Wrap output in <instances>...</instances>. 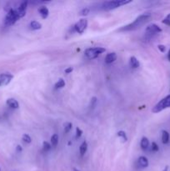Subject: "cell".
<instances>
[{"instance_id": "6da1fadb", "label": "cell", "mask_w": 170, "mask_h": 171, "mask_svg": "<svg viewBox=\"0 0 170 171\" xmlns=\"http://www.w3.org/2000/svg\"><path fill=\"white\" fill-rule=\"evenodd\" d=\"M150 18H151L150 14H143L139 15L138 18H136V19L133 22L121 28L120 31H133V30L138 29L141 28L143 25H144L146 23H148L150 20Z\"/></svg>"}, {"instance_id": "7a4b0ae2", "label": "cell", "mask_w": 170, "mask_h": 171, "mask_svg": "<svg viewBox=\"0 0 170 171\" xmlns=\"http://www.w3.org/2000/svg\"><path fill=\"white\" fill-rule=\"evenodd\" d=\"M132 3V0H113V1H105L101 4V9L105 11H109L115 8L121 7L123 5H126Z\"/></svg>"}, {"instance_id": "3957f363", "label": "cell", "mask_w": 170, "mask_h": 171, "mask_svg": "<svg viewBox=\"0 0 170 171\" xmlns=\"http://www.w3.org/2000/svg\"><path fill=\"white\" fill-rule=\"evenodd\" d=\"M170 108V94L166 96L165 98H162L158 104H156L154 108L152 109L153 113H159V112L163 111V109Z\"/></svg>"}, {"instance_id": "277c9868", "label": "cell", "mask_w": 170, "mask_h": 171, "mask_svg": "<svg viewBox=\"0 0 170 171\" xmlns=\"http://www.w3.org/2000/svg\"><path fill=\"white\" fill-rule=\"evenodd\" d=\"M106 51V49L103 47H95V48H89L87 49L84 53L85 56L89 60H94L97 57H98L101 53H103Z\"/></svg>"}, {"instance_id": "5b68a950", "label": "cell", "mask_w": 170, "mask_h": 171, "mask_svg": "<svg viewBox=\"0 0 170 171\" xmlns=\"http://www.w3.org/2000/svg\"><path fill=\"white\" fill-rule=\"evenodd\" d=\"M19 16L17 14L15 8H11L8 14H6L5 19H4V23L6 26H12L14 25L15 23L17 22L19 19Z\"/></svg>"}, {"instance_id": "8992f818", "label": "cell", "mask_w": 170, "mask_h": 171, "mask_svg": "<svg viewBox=\"0 0 170 171\" xmlns=\"http://www.w3.org/2000/svg\"><path fill=\"white\" fill-rule=\"evenodd\" d=\"M161 32H162V29L158 25H157L155 23H152V24H149L146 28L145 34L148 38H150L158 34H160Z\"/></svg>"}, {"instance_id": "52a82bcc", "label": "cell", "mask_w": 170, "mask_h": 171, "mask_svg": "<svg viewBox=\"0 0 170 171\" xmlns=\"http://www.w3.org/2000/svg\"><path fill=\"white\" fill-rule=\"evenodd\" d=\"M87 27H88V20L85 19V18H81L79 22L75 23V25L74 26V29L77 33L83 34L86 30Z\"/></svg>"}, {"instance_id": "ba28073f", "label": "cell", "mask_w": 170, "mask_h": 171, "mask_svg": "<svg viewBox=\"0 0 170 171\" xmlns=\"http://www.w3.org/2000/svg\"><path fill=\"white\" fill-rule=\"evenodd\" d=\"M14 79V75L9 73H3L0 75V87L1 86H6L12 81Z\"/></svg>"}, {"instance_id": "9c48e42d", "label": "cell", "mask_w": 170, "mask_h": 171, "mask_svg": "<svg viewBox=\"0 0 170 171\" xmlns=\"http://www.w3.org/2000/svg\"><path fill=\"white\" fill-rule=\"evenodd\" d=\"M28 4H29L28 1H23L22 3L15 8L17 14H18L20 18L24 17L26 14V10H27V8H28Z\"/></svg>"}, {"instance_id": "30bf717a", "label": "cell", "mask_w": 170, "mask_h": 171, "mask_svg": "<svg viewBox=\"0 0 170 171\" xmlns=\"http://www.w3.org/2000/svg\"><path fill=\"white\" fill-rule=\"evenodd\" d=\"M116 60H117V54L115 53H109L105 57V63L108 64H110Z\"/></svg>"}, {"instance_id": "8fae6325", "label": "cell", "mask_w": 170, "mask_h": 171, "mask_svg": "<svg viewBox=\"0 0 170 171\" xmlns=\"http://www.w3.org/2000/svg\"><path fill=\"white\" fill-rule=\"evenodd\" d=\"M6 104L8 107H10V108H12V109H18V107H19V104H18V102L14 98H8L7 101H6Z\"/></svg>"}, {"instance_id": "7c38bea8", "label": "cell", "mask_w": 170, "mask_h": 171, "mask_svg": "<svg viewBox=\"0 0 170 171\" xmlns=\"http://www.w3.org/2000/svg\"><path fill=\"white\" fill-rule=\"evenodd\" d=\"M138 164L141 168H147L148 166V159L145 156H140L138 159Z\"/></svg>"}, {"instance_id": "4fadbf2b", "label": "cell", "mask_w": 170, "mask_h": 171, "mask_svg": "<svg viewBox=\"0 0 170 171\" xmlns=\"http://www.w3.org/2000/svg\"><path fill=\"white\" fill-rule=\"evenodd\" d=\"M38 13H39L40 16L42 17V18H44V19L47 18L48 14H49V11H48V8L45 7V6H42V7L39 8H38Z\"/></svg>"}, {"instance_id": "5bb4252c", "label": "cell", "mask_w": 170, "mask_h": 171, "mask_svg": "<svg viewBox=\"0 0 170 171\" xmlns=\"http://www.w3.org/2000/svg\"><path fill=\"white\" fill-rule=\"evenodd\" d=\"M129 63H130V66L133 68H138L139 67V65H140L139 61L138 60V59L136 57H134V56H132L130 58Z\"/></svg>"}, {"instance_id": "9a60e30c", "label": "cell", "mask_w": 170, "mask_h": 171, "mask_svg": "<svg viewBox=\"0 0 170 171\" xmlns=\"http://www.w3.org/2000/svg\"><path fill=\"white\" fill-rule=\"evenodd\" d=\"M169 133L166 130H163L162 131V142L163 144H167L169 142Z\"/></svg>"}, {"instance_id": "2e32d148", "label": "cell", "mask_w": 170, "mask_h": 171, "mask_svg": "<svg viewBox=\"0 0 170 171\" xmlns=\"http://www.w3.org/2000/svg\"><path fill=\"white\" fill-rule=\"evenodd\" d=\"M140 146L142 149H147L149 147V140L147 137H143L140 142Z\"/></svg>"}, {"instance_id": "e0dca14e", "label": "cell", "mask_w": 170, "mask_h": 171, "mask_svg": "<svg viewBox=\"0 0 170 171\" xmlns=\"http://www.w3.org/2000/svg\"><path fill=\"white\" fill-rule=\"evenodd\" d=\"M87 150H88V143L86 141H83L79 147V152H80V155L82 156L86 154Z\"/></svg>"}, {"instance_id": "ac0fdd59", "label": "cell", "mask_w": 170, "mask_h": 171, "mask_svg": "<svg viewBox=\"0 0 170 171\" xmlns=\"http://www.w3.org/2000/svg\"><path fill=\"white\" fill-rule=\"evenodd\" d=\"M30 27L33 30H38L42 28V24L36 20H33L30 23Z\"/></svg>"}, {"instance_id": "d6986e66", "label": "cell", "mask_w": 170, "mask_h": 171, "mask_svg": "<svg viewBox=\"0 0 170 171\" xmlns=\"http://www.w3.org/2000/svg\"><path fill=\"white\" fill-rule=\"evenodd\" d=\"M59 135L57 134H53L52 137H51V140H50V141H51V145L53 146V147H56V146L59 144Z\"/></svg>"}, {"instance_id": "ffe728a7", "label": "cell", "mask_w": 170, "mask_h": 171, "mask_svg": "<svg viewBox=\"0 0 170 171\" xmlns=\"http://www.w3.org/2000/svg\"><path fill=\"white\" fill-rule=\"evenodd\" d=\"M97 103H98V98H97L96 97H93V98H91L90 102H89V109L93 110V109L96 107Z\"/></svg>"}, {"instance_id": "44dd1931", "label": "cell", "mask_w": 170, "mask_h": 171, "mask_svg": "<svg viewBox=\"0 0 170 171\" xmlns=\"http://www.w3.org/2000/svg\"><path fill=\"white\" fill-rule=\"evenodd\" d=\"M64 86H65V81H64L63 79H59V81L56 83H55V85H54V87H55V89H63Z\"/></svg>"}, {"instance_id": "7402d4cb", "label": "cell", "mask_w": 170, "mask_h": 171, "mask_svg": "<svg viewBox=\"0 0 170 171\" xmlns=\"http://www.w3.org/2000/svg\"><path fill=\"white\" fill-rule=\"evenodd\" d=\"M118 136L119 137V138H121V139H122L123 142L128 141V137H127V134H126V133L124 132V131H123V130L118 131Z\"/></svg>"}, {"instance_id": "603a6c76", "label": "cell", "mask_w": 170, "mask_h": 171, "mask_svg": "<svg viewBox=\"0 0 170 171\" xmlns=\"http://www.w3.org/2000/svg\"><path fill=\"white\" fill-rule=\"evenodd\" d=\"M22 140L24 142V143L30 144V143L32 142V139H31V137H30L29 135L28 134H23Z\"/></svg>"}, {"instance_id": "cb8c5ba5", "label": "cell", "mask_w": 170, "mask_h": 171, "mask_svg": "<svg viewBox=\"0 0 170 171\" xmlns=\"http://www.w3.org/2000/svg\"><path fill=\"white\" fill-rule=\"evenodd\" d=\"M63 126H64V132L67 134V133H68V132L72 129L73 124H72V123H70V122H67V123H65V124H63Z\"/></svg>"}, {"instance_id": "d4e9b609", "label": "cell", "mask_w": 170, "mask_h": 171, "mask_svg": "<svg viewBox=\"0 0 170 171\" xmlns=\"http://www.w3.org/2000/svg\"><path fill=\"white\" fill-rule=\"evenodd\" d=\"M51 147H52V145H51L48 142L44 141V143H43V149H44V150L45 152H46V151L50 150Z\"/></svg>"}, {"instance_id": "484cf974", "label": "cell", "mask_w": 170, "mask_h": 171, "mask_svg": "<svg viewBox=\"0 0 170 171\" xmlns=\"http://www.w3.org/2000/svg\"><path fill=\"white\" fill-rule=\"evenodd\" d=\"M163 23L165 24V25H168V26H170V14H168L163 20Z\"/></svg>"}, {"instance_id": "4316f807", "label": "cell", "mask_w": 170, "mask_h": 171, "mask_svg": "<svg viewBox=\"0 0 170 171\" xmlns=\"http://www.w3.org/2000/svg\"><path fill=\"white\" fill-rule=\"evenodd\" d=\"M151 149L154 152H158L159 150V147H158V145L156 144L155 142H153L152 143V145H151Z\"/></svg>"}, {"instance_id": "83f0119b", "label": "cell", "mask_w": 170, "mask_h": 171, "mask_svg": "<svg viewBox=\"0 0 170 171\" xmlns=\"http://www.w3.org/2000/svg\"><path fill=\"white\" fill-rule=\"evenodd\" d=\"M82 134H83V130H82L80 128L77 127L76 128V139L80 138L82 136Z\"/></svg>"}, {"instance_id": "f1b7e54d", "label": "cell", "mask_w": 170, "mask_h": 171, "mask_svg": "<svg viewBox=\"0 0 170 171\" xmlns=\"http://www.w3.org/2000/svg\"><path fill=\"white\" fill-rule=\"evenodd\" d=\"M89 12H90V9H89V8H83L81 10L80 14L83 15V16H86V15L89 14Z\"/></svg>"}, {"instance_id": "f546056e", "label": "cell", "mask_w": 170, "mask_h": 171, "mask_svg": "<svg viewBox=\"0 0 170 171\" xmlns=\"http://www.w3.org/2000/svg\"><path fill=\"white\" fill-rule=\"evenodd\" d=\"M158 49L160 50V52L164 53L165 52V50H166V47L163 44H159L158 46Z\"/></svg>"}, {"instance_id": "4dcf8cb0", "label": "cell", "mask_w": 170, "mask_h": 171, "mask_svg": "<svg viewBox=\"0 0 170 171\" xmlns=\"http://www.w3.org/2000/svg\"><path fill=\"white\" fill-rule=\"evenodd\" d=\"M73 71H74V68H73V67L67 68L66 69L64 70V72H65V74H67V75H68V74H70V73H72Z\"/></svg>"}, {"instance_id": "1f68e13d", "label": "cell", "mask_w": 170, "mask_h": 171, "mask_svg": "<svg viewBox=\"0 0 170 171\" xmlns=\"http://www.w3.org/2000/svg\"><path fill=\"white\" fill-rule=\"evenodd\" d=\"M17 149H18V151H22V149H21V146H20V145H18V146H17Z\"/></svg>"}, {"instance_id": "d6a6232c", "label": "cell", "mask_w": 170, "mask_h": 171, "mask_svg": "<svg viewBox=\"0 0 170 171\" xmlns=\"http://www.w3.org/2000/svg\"><path fill=\"white\" fill-rule=\"evenodd\" d=\"M168 60L170 61V49L169 51V53H168Z\"/></svg>"}, {"instance_id": "836d02e7", "label": "cell", "mask_w": 170, "mask_h": 171, "mask_svg": "<svg viewBox=\"0 0 170 171\" xmlns=\"http://www.w3.org/2000/svg\"><path fill=\"white\" fill-rule=\"evenodd\" d=\"M163 171H168V167H166V168H165V170H164Z\"/></svg>"}, {"instance_id": "e575fe53", "label": "cell", "mask_w": 170, "mask_h": 171, "mask_svg": "<svg viewBox=\"0 0 170 171\" xmlns=\"http://www.w3.org/2000/svg\"><path fill=\"white\" fill-rule=\"evenodd\" d=\"M0 171H1V170H0Z\"/></svg>"}]
</instances>
